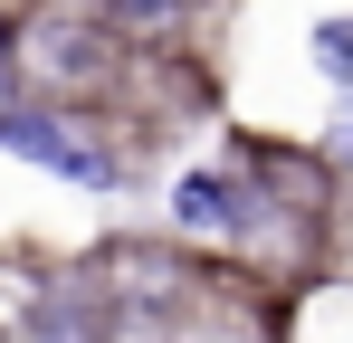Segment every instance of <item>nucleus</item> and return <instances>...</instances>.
<instances>
[{
	"mask_svg": "<svg viewBox=\"0 0 353 343\" xmlns=\"http://www.w3.org/2000/svg\"><path fill=\"white\" fill-rule=\"evenodd\" d=\"M0 153L58 172V181H86V191H124V153L96 143V124H77L67 105H10L0 114Z\"/></svg>",
	"mask_w": 353,
	"mask_h": 343,
	"instance_id": "f257e3e1",
	"label": "nucleus"
},
{
	"mask_svg": "<svg viewBox=\"0 0 353 343\" xmlns=\"http://www.w3.org/2000/svg\"><path fill=\"white\" fill-rule=\"evenodd\" d=\"M10 48H19V67L48 86V105H58V96H96V86L115 76V39H105V19H67V10H58V19H29Z\"/></svg>",
	"mask_w": 353,
	"mask_h": 343,
	"instance_id": "f03ea898",
	"label": "nucleus"
},
{
	"mask_svg": "<svg viewBox=\"0 0 353 343\" xmlns=\"http://www.w3.org/2000/svg\"><path fill=\"white\" fill-rule=\"evenodd\" d=\"M172 229L181 238H248L258 229V191L239 172H181L172 181Z\"/></svg>",
	"mask_w": 353,
	"mask_h": 343,
	"instance_id": "7ed1b4c3",
	"label": "nucleus"
},
{
	"mask_svg": "<svg viewBox=\"0 0 353 343\" xmlns=\"http://www.w3.org/2000/svg\"><path fill=\"white\" fill-rule=\"evenodd\" d=\"M29 343H86V295L77 286H48L29 305Z\"/></svg>",
	"mask_w": 353,
	"mask_h": 343,
	"instance_id": "20e7f679",
	"label": "nucleus"
},
{
	"mask_svg": "<svg viewBox=\"0 0 353 343\" xmlns=\"http://www.w3.org/2000/svg\"><path fill=\"white\" fill-rule=\"evenodd\" d=\"M315 67L334 86H353V19H315Z\"/></svg>",
	"mask_w": 353,
	"mask_h": 343,
	"instance_id": "39448f33",
	"label": "nucleus"
},
{
	"mask_svg": "<svg viewBox=\"0 0 353 343\" xmlns=\"http://www.w3.org/2000/svg\"><path fill=\"white\" fill-rule=\"evenodd\" d=\"M0 67H10V48H0ZM0 114H10V105H0Z\"/></svg>",
	"mask_w": 353,
	"mask_h": 343,
	"instance_id": "423d86ee",
	"label": "nucleus"
}]
</instances>
